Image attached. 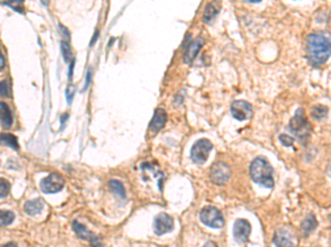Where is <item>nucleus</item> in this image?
Listing matches in <instances>:
<instances>
[{
	"mask_svg": "<svg viewBox=\"0 0 331 247\" xmlns=\"http://www.w3.org/2000/svg\"><path fill=\"white\" fill-rule=\"evenodd\" d=\"M330 39L320 33L310 34L307 39L308 59L312 65H323L330 56Z\"/></svg>",
	"mask_w": 331,
	"mask_h": 247,
	"instance_id": "nucleus-1",
	"label": "nucleus"
},
{
	"mask_svg": "<svg viewBox=\"0 0 331 247\" xmlns=\"http://www.w3.org/2000/svg\"><path fill=\"white\" fill-rule=\"evenodd\" d=\"M249 173L254 182L266 188H271L274 186L273 168L264 157H257L254 159L249 167Z\"/></svg>",
	"mask_w": 331,
	"mask_h": 247,
	"instance_id": "nucleus-2",
	"label": "nucleus"
},
{
	"mask_svg": "<svg viewBox=\"0 0 331 247\" xmlns=\"http://www.w3.org/2000/svg\"><path fill=\"white\" fill-rule=\"evenodd\" d=\"M289 129L299 140H306L310 134V125L303 112V109H298L289 122Z\"/></svg>",
	"mask_w": 331,
	"mask_h": 247,
	"instance_id": "nucleus-3",
	"label": "nucleus"
},
{
	"mask_svg": "<svg viewBox=\"0 0 331 247\" xmlns=\"http://www.w3.org/2000/svg\"><path fill=\"white\" fill-rule=\"evenodd\" d=\"M200 220L209 227L220 228L224 225V219L222 213L214 207H207L200 213Z\"/></svg>",
	"mask_w": 331,
	"mask_h": 247,
	"instance_id": "nucleus-4",
	"label": "nucleus"
},
{
	"mask_svg": "<svg viewBox=\"0 0 331 247\" xmlns=\"http://www.w3.org/2000/svg\"><path fill=\"white\" fill-rule=\"evenodd\" d=\"M212 148L213 145L209 140L202 139L196 142L191 149V158L193 159V162L197 164L206 163Z\"/></svg>",
	"mask_w": 331,
	"mask_h": 247,
	"instance_id": "nucleus-5",
	"label": "nucleus"
},
{
	"mask_svg": "<svg viewBox=\"0 0 331 247\" xmlns=\"http://www.w3.org/2000/svg\"><path fill=\"white\" fill-rule=\"evenodd\" d=\"M41 190L44 194H56V192L61 191L64 187V180L63 178L57 173H50L48 177L41 180Z\"/></svg>",
	"mask_w": 331,
	"mask_h": 247,
	"instance_id": "nucleus-6",
	"label": "nucleus"
},
{
	"mask_svg": "<svg viewBox=\"0 0 331 247\" xmlns=\"http://www.w3.org/2000/svg\"><path fill=\"white\" fill-rule=\"evenodd\" d=\"M231 113L233 118L239 121L247 120V119H251L253 114L252 104L244 100H237L231 106Z\"/></svg>",
	"mask_w": 331,
	"mask_h": 247,
	"instance_id": "nucleus-7",
	"label": "nucleus"
},
{
	"mask_svg": "<svg viewBox=\"0 0 331 247\" xmlns=\"http://www.w3.org/2000/svg\"><path fill=\"white\" fill-rule=\"evenodd\" d=\"M231 169L225 163L217 162L211 168V180L215 185H223L229 180Z\"/></svg>",
	"mask_w": 331,
	"mask_h": 247,
	"instance_id": "nucleus-8",
	"label": "nucleus"
},
{
	"mask_svg": "<svg viewBox=\"0 0 331 247\" xmlns=\"http://www.w3.org/2000/svg\"><path fill=\"white\" fill-rule=\"evenodd\" d=\"M174 230V221L167 213H160L153 222V231L157 235H164Z\"/></svg>",
	"mask_w": 331,
	"mask_h": 247,
	"instance_id": "nucleus-9",
	"label": "nucleus"
},
{
	"mask_svg": "<svg viewBox=\"0 0 331 247\" xmlns=\"http://www.w3.org/2000/svg\"><path fill=\"white\" fill-rule=\"evenodd\" d=\"M72 227H73L74 232L80 239L90 241V243L92 244L93 247H102L101 240H99L96 235H94L92 232H90L83 224H81L78 221H73V223H72Z\"/></svg>",
	"mask_w": 331,
	"mask_h": 247,
	"instance_id": "nucleus-10",
	"label": "nucleus"
},
{
	"mask_svg": "<svg viewBox=\"0 0 331 247\" xmlns=\"http://www.w3.org/2000/svg\"><path fill=\"white\" fill-rule=\"evenodd\" d=\"M249 233H251V224L246 220L240 219L234 223L233 234L238 242H241V243L246 242L248 240Z\"/></svg>",
	"mask_w": 331,
	"mask_h": 247,
	"instance_id": "nucleus-11",
	"label": "nucleus"
},
{
	"mask_svg": "<svg viewBox=\"0 0 331 247\" xmlns=\"http://www.w3.org/2000/svg\"><path fill=\"white\" fill-rule=\"evenodd\" d=\"M203 44H205V39H203L202 36H198L193 42L190 43L188 45L187 52H185L184 56H183V62L187 64H191L193 62V59L196 58L199 51L202 49Z\"/></svg>",
	"mask_w": 331,
	"mask_h": 247,
	"instance_id": "nucleus-12",
	"label": "nucleus"
},
{
	"mask_svg": "<svg viewBox=\"0 0 331 247\" xmlns=\"http://www.w3.org/2000/svg\"><path fill=\"white\" fill-rule=\"evenodd\" d=\"M167 121V113L164 109H157L153 114V118L149 125V130L152 134H156L158 131H160L165 126Z\"/></svg>",
	"mask_w": 331,
	"mask_h": 247,
	"instance_id": "nucleus-13",
	"label": "nucleus"
},
{
	"mask_svg": "<svg viewBox=\"0 0 331 247\" xmlns=\"http://www.w3.org/2000/svg\"><path fill=\"white\" fill-rule=\"evenodd\" d=\"M273 241L276 247H295L292 234L283 228H279L275 232Z\"/></svg>",
	"mask_w": 331,
	"mask_h": 247,
	"instance_id": "nucleus-14",
	"label": "nucleus"
},
{
	"mask_svg": "<svg viewBox=\"0 0 331 247\" xmlns=\"http://www.w3.org/2000/svg\"><path fill=\"white\" fill-rule=\"evenodd\" d=\"M0 122L4 129H9L12 124V116L6 102H0Z\"/></svg>",
	"mask_w": 331,
	"mask_h": 247,
	"instance_id": "nucleus-15",
	"label": "nucleus"
},
{
	"mask_svg": "<svg viewBox=\"0 0 331 247\" xmlns=\"http://www.w3.org/2000/svg\"><path fill=\"white\" fill-rule=\"evenodd\" d=\"M43 201L41 199H34L28 201L25 204V212L28 214V216H35V214H39L42 211L43 209Z\"/></svg>",
	"mask_w": 331,
	"mask_h": 247,
	"instance_id": "nucleus-16",
	"label": "nucleus"
},
{
	"mask_svg": "<svg viewBox=\"0 0 331 247\" xmlns=\"http://www.w3.org/2000/svg\"><path fill=\"white\" fill-rule=\"evenodd\" d=\"M0 143L3 144V145H7V146H9V148H11L16 149V150L19 149L18 139L12 134H8V133L0 134Z\"/></svg>",
	"mask_w": 331,
	"mask_h": 247,
	"instance_id": "nucleus-17",
	"label": "nucleus"
},
{
	"mask_svg": "<svg viewBox=\"0 0 331 247\" xmlns=\"http://www.w3.org/2000/svg\"><path fill=\"white\" fill-rule=\"evenodd\" d=\"M108 187L110 189L114 192L115 195H117L121 199L126 198V191L124 188V185L121 184L120 180H110L108 181Z\"/></svg>",
	"mask_w": 331,
	"mask_h": 247,
	"instance_id": "nucleus-18",
	"label": "nucleus"
},
{
	"mask_svg": "<svg viewBox=\"0 0 331 247\" xmlns=\"http://www.w3.org/2000/svg\"><path fill=\"white\" fill-rule=\"evenodd\" d=\"M217 8L214 6L213 3H209L208 6L206 7V10H205V15H203V21L207 22H211L213 19H214V17L217 15Z\"/></svg>",
	"mask_w": 331,
	"mask_h": 247,
	"instance_id": "nucleus-19",
	"label": "nucleus"
},
{
	"mask_svg": "<svg viewBox=\"0 0 331 247\" xmlns=\"http://www.w3.org/2000/svg\"><path fill=\"white\" fill-rule=\"evenodd\" d=\"M316 226H317V220L314 216H312V214H310L309 217L305 219V221H303L301 224L302 231L305 233L312 232L316 228Z\"/></svg>",
	"mask_w": 331,
	"mask_h": 247,
	"instance_id": "nucleus-20",
	"label": "nucleus"
},
{
	"mask_svg": "<svg viewBox=\"0 0 331 247\" xmlns=\"http://www.w3.org/2000/svg\"><path fill=\"white\" fill-rule=\"evenodd\" d=\"M15 220V214L11 211H0V226L10 225Z\"/></svg>",
	"mask_w": 331,
	"mask_h": 247,
	"instance_id": "nucleus-21",
	"label": "nucleus"
},
{
	"mask_svg": "<svg viewBox=\"0 0 331 247\" xmlns=\"http://www.w3.org/2000/svg\"><path fill=\"white\" fill-rule=\"evenodd\" d=\"M328 113V108H326L325 106H315L314 108L311 109V117L315 118V119H320L326 118Z\"/></svg>",
	"mask_w": 331,
	"mask_h": 247,
	"instance_id": "nucleus-22",
	"label": "nucleus"
},
{
	"mask_svg": "<svg viewBox=\"0 0 331 247\" xmlns=\"http://www.w3.org/2000/svg\"><path fill=\"white\" fill-rule=\"evenodd\" d=\"M10 190V182L8 180L0 178V198H6Z\"/></svg>",
	"mask_w": 331,
	"mask_h": 247,
	"instance_id": "nucleus-23",
	"label": "nucleus"
},
{
	"mask_svg": "<svg viewBox=\"0 0 331 247\" xmlns=\"http://www.w3.org/2000/svg\"><path fill=\"white\" fill-rule=\"evenodd\" d=\"M61 49H62L63 59H64V62L69 63L71 61V57H72V51H71L70 45L67 44L66 42H61Z\"/></svg>",
	"mask_w": 331,
	"mask_h": 247,
	"instance_id": "nucleus-24",
	"label": "nucleus"
},
{
	"mask_svg": "<svg viewBox=\"0 0 331 247\" xmlns=\"http://www.w3.org/2000/svg\"><path fill=\"white\" fill-rule=\"evenodd\" d=\"M0 95L3 96V97H9V86L7 79L0 82Z\"/></svg>",
	"mask_w": 331,
	"mask_h": 247,
	"instance_id": "nucleus-25",
	"label": "nucleus"
},
{
	"mask_svg": "<svg viewBox=\"0 0 331 247\" xmlns=\"http://www.w3.org/2000/svg\"><path fill=\"white\" fill-rule=\"evenodd\" d=\"M3 4H7V6L11 7L12 9H15L16 11H20L22 12V9H24V1H12V2H3Z\"/></svg>",
	"mask_w": 331,
	"mask_h": 247,
	"instance_id": "nucleus-26",
	"label": "nucleus"
},
{
	"mask_svg": "<svg viewBox=\"0 0 331 247\" xmlns=\"http://www.w3.org/2000/svg\"><path fill=\"white\" fill-rule=\"evenodd\" d=\"M279 140L282 141V143L285 145V146H290V145H293L294 143V139L292 136H289L287 134H282L279 136Z\"/></svg>",
	"mask_w": 331,
	"mask_h": 247,
	"instance_id": "nucleus-27",
	"label": "nucleus"
},
{
	"mask_svg": "<svg viewBox=\"0 0 331 247\" xmlns=\"http://www.w3.org/2000/svg\"><path fill=\"white\" fill-rule=\"evenodd\" d=\"M90 76H92V74H90V70L88 72V76H86V82H85V86H84V89L85 90L86 88H88V86L90 85Z\"/></svg>",
	"mask_w": 331,
	"mask_h": 247,
	"instance_id": "nucleus-28",
	"label": "nucleus"
},
{
	"mask_svg": "<svg viewBox=\"0 0 331 247\" xmlns=\"http://www.w3.org/2000/svg\"><path fill=\"white\" fill-rule=\"evenodd\" d=\"M3 67H4V57H3L2 53L0 52V71H1Z\"/></svg>",
	"mask_w": 331,
	"mask_h": 247,
	"instance_id": "nucleus-29",
	"label": "nucleus"
},
{
	"mask_svg": "<svg viewBox=\"0 0 331 247\" xmlns=\"http://www.w3.org/2000/svg\"><path fill=\"white\" fill-rule=\"evenodd\" d=\"M60 29H61V31L63 32V33H64V38L65 39H69V32H67V30L65 29V27L60 25Z\"/></svg>",
	"mask_w": 331,
	"mask_h": 247,
	"instance_id": "nucleus-30",
	"label": "nucleus"
},
{
	"mask_svg": "<svg viewBox=\"0 0 331 247\" xmlns=\"http://www.w3.org/2000/svg\"><path fill=\"white\" fill-rule=\"evenodd\" d=\"M73 67H74V61H72V64L70 66V73H69V78L71 79L72 76H73Z\"/></svg>",
	"mask_w": 331,
	"mask_h": 247,
	"instance_id": "nucleus-31",
	"label": "nucleus"
},
{
	"mask_svg": "<svg viewBox=\"0 0 331 247\" xmlns=\"http://www.w3.org/2000/svg\"><path fill=\"white\" fill-rule=\"evenodd\" d=\"M203 247H217V246L215 243H213V242H208V243Z\"/></svg>",
	"mask_w": 331,
	"mask_h": 247,
	"instance_id": "nucleus-32",
	"label": "nucleus"
},
{
	"mask_svg": "<svg viewBox=\"0 0 331 247\" xmlns=\"http://www.w3.org/2000/svg\"><path fill=\"white\" fill-rule=\"evenodd\" d=\"M97 38H98V31L95 32V34H94V38H93V40H92V42H90V45H93V44H94L95 40H96Z\"/></svg>",
	"mask_w": 331,
	"mask_h": 247,
	"instance_id": "nucleus-33",
	"label": "nucleus"
},
{
	"mask_svg": "<svg viewBox=\"0 0 331 247\" xmlns=\"http://www.w3.org/2000/svg\"><path fill=\"white\" fill-rule=\"evenodd\" d=\"M2 247H18L16 243H13V242H11V243H8L6 245H3Z\"/></svg>",
	"mask_w": 331,
	"mask_h": 247,
	"instance_id": "nucleus-34",
	"label": "nucleus"
},
{
	"mask_svg": "<svg viewBox=\"0 0 331 247\" xmlns=\"http://www.w3.org/2000/svg\"><path fill=\"white\" fill-rule=\"evenodd\" d=\"M67 118H69V117H67V114H63V117L61 118V122H62V124H64V122H65V120H66Z\"/></svg>",
	"mask_w": 331,
	"mask_h": 247,
	"instance_id": "nucleus-35",
	"label": "nucleus"
}]
</instances>
